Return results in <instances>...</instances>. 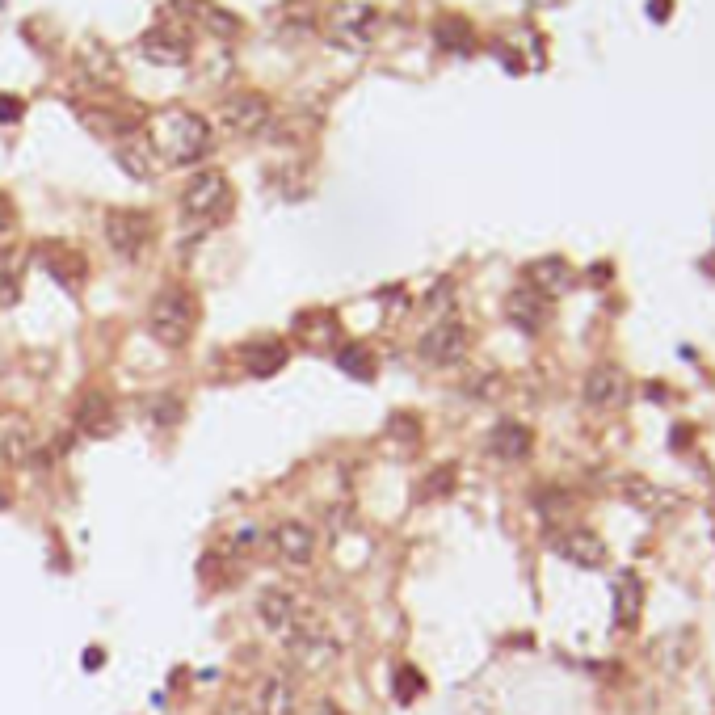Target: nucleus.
Segmentation results:
<instances>
[{
	"label": "nucleus",
	"mask_w": 715,
	"mask_h": 715,
	"mask_svg": "<svg viewBox=\"0 0 715 715\" xmlns=\"http://www.w3.org/2000/svg\"><path fill=\"white\" fill-rule=\"evenodd\" d=\"M143 139L152 143V152L160 156V165H177V169H186V165H198V160H207L211 152V122L194 114L190 106H165V110H156L148 118V131H143Z\"/></svg>",
	"instance_id": "f257e3e1"
},
{
	"label": "nucleus",
	"mask_w": 715,
	"mask_h": 715,
	"mask_svg": "<svg viewBox=\"0 0 715 715\" xmlns=\"http://www.w3.org/2000/svg\"><path fill=\"white\" fill-rule=\"evenodd\" d=\"M198 329V299L190 286H165L148 303V337L165 350H186Z\"/></svg>",
	"instance_id": "f03ea898"
},
{
	"label": "nucleus",
	"mask_w": 715,
	"mask_h": 715,
	"mask_svg": "<svg viewBox=\"0 0 715 715\" xmlns=\"http://www.w3.org/2000/svg\"><path fill=\"white\" fill-rule=\"evenodd\" d=\"M232 211H236L232 181L219 169H198L186 186H181V215L198 223V228H219V223L232 219Z\"/></svg>",
	"instance_id": "7ed1b4c3"
},
{
	"label": "nucleus",
	"mask_w": 715,
	"mask_h": 715,
	"mask_svg": "<svg viewBox=\"0 0 715 715\" xmlns=\"http://www.w3.org/2000/svg\"><path fill=\"white\" fill-rule=\"evenodd\" d=\"M282 648H286V657L295 661V669L299 673H312V678L329 673L341 661V640L320 619H312V615H303L291 631H286Z\"/></svg>",
	"instance_id": "20e7f679"
},
{
	"label": "nucleus",
	"mask_w": 715,
	"mask_h": 715,
	"mask_svg": "<svg viewBox=\"0 0 715 715\" xmlns=\"http://www.w3.org/2000/svg\"><path fill=\"white\" fill-rule=\"evenodd\" d=\"M101 236H106L114 257L139 261L156 240V219L148 211H135V207H110L106 215H101Z\"/></svg>",
	"instance_id": "39448f33"
},
{
	"label": "nucleus",
	"mask_w": 715,
	"mask_h": 715,
	"mask_svg": "<svg viewBox=\"0 0 715 715\" xmlns=\"http://www.w3.org/2000/svg\"><path fill=\"white\" fill-rule=\"evenodd\" d=\"M270 118H274L270 97L257 93V89H240V93H232V97L219 106L223 131L236 135V139H253V135H261L265 127H270Z\"/></svg>",
	"instance_id": "423d86ee"
},
{
	"label": "nucleus",
	"mask_w": 715,
	"mask_h": 715,
	"mask_svg": "<svg viewBox=\"0 0 715 715\" xmlns=\"http://www.w3.org/2000/svg\"><path fill=\"white\" fill-rule=\"evenodd\" d=\"M72 429L80 438H114L118 434V404L106 387H85L72 404Z\"/></svg>",
	"instance_id": "0eeeda50"
},
{
	"label": "nucleus",
	"mask_w": 715,
	"mask_h": 715,
	"mask_svg": "<svg viewBox=\"0 0 715 715\" xmlns=\"http://www.w3.org/2000/svg\"><path fill=\"white\" fill-rule=\"evenodd\" d=\"M43 451V438H38V425L26 413H13L5 408L0 413V463L5 467H30Z\"/></svg>",
	"instance_id": "6e6552de"
},
{
	"label": "nucleus",
	"mask_w": 715,
	"mask_h": 715,
	"mask_svg": "<svg viewBox=\"0 0 715 715\" xmlns=\"http://www.w3.org/2000/svg\"><path fill=\"white\" fill-rule=\"evenodd\" d=\"M30 261L43 274H51L59 286H68V291H80V282L89 278V261L80 257V249H72V244H64V240H38L30 249Z\"/></svg>",
	"instance_id": "1a4fd4ad"
},
{
	"label": "nucleus",
	"mask_w": 715,
	"mask_h": 715,
	"mask_svg": "<svg viewBox=\"0 0 715 715\" xmlns=\"http://www.w3.org/2000/svg\"><path fill=\"white\" fill-rule=\"evenodd\" d=\"M472 350V337H467V324L459 320H442L434 329H425L417 341V354L425 366H459Z\"/></svg>",
	"instance_id": "9d476101"
},
{
	"label": "nucleus",
	"mask_w": 715,
	"mask_h": 715,
	"mask_svg": "<svg viewBox=\"0 0 715 715\" xmlns=\"http://www.w3.org/2000/svg\"><path fill=\"white\" fill-rule=\"evenodd\" d=\"M139 55L156 68H186L194 59V38L181 26H152L139 34Z\"/></svg>",
	"instance_id": "9b49d317"
},
{
	"label": "nucleus",
	"mask_w": 715,
	"mask_h": 715,
	"mask_svg": "<svg viewBox=\"0 0 715 715\" xmlns=\"http://www.w3.org/2000/svg\"><path fill=\"white\" fill-rule=\"evenodd\" d=\"M308 610H303V602L291 594V589H282V585H270V589H261L257 594V623L270 631V636H286Z\"/></svg>",
	"instance_id": "f8f14e48"
},
{
	"label": "nucleus",
	"mask_w": 715,
	"mask_h": 715,
	"mask_svg": "<svg viewBox=\"0 0 715 715\" xmlns=\"http://www.w3.org/2000/svg\"><path fill=\"white\" fill-rule=\"evenodd\" d=\"M253 711L257 715H299V682L291 669H274L257 682L253 694Z\"/></svg>",
	"instance_id": "ddd939ff"
},
{
	"label": "nucleus",
	"mask_w": 715,
	"mask_h": 715,
	"mask_svg": "<svg viewBox=\"0 0 715 715\" xmlns=\"http://www.w3.org/2000/svg\"><path fill=\"white\" fill-rule=\"evenodd\" d=\"M236 362L253 379H270L291 362V345H286L282 337H249L244 345H236Z\"/></svg>",
	"instance_id": "4468645a"
},
{
	"label": "nucleus",
	"mask_w": 715,
	"mask_h": 715,
	"mask_svg": "<svg viewBox=\"0 0 715 715\" xmlns=\"http://www.w3.org/2000/svg\"><path fill=\"white\" fill-rule=\"evenodd\" d=\"M274 551H278V560L282 564H291V568H308L316 560V526L308 522H299V518H286L274 526Z\"/></svg>",
	"instance_id": "2eb2a0df"
},
{
	"label": "nucleus",
	"mask_w": 715,
	"mask_h": 715,
	"mask_svg": "<svg viewBox=\"0 0 715 715\" xmlns=\"http://www.w3.org/2000/svg\"><path fill=\"white\" fill-rule=\"evenodd\" d=\"M627 396H631V383H627V375L619 371V366H610V362H602V366H594V371L585 375V404L589 408H623L627 404Z\"/></svg>",
	"instance_id": "dca6fc26"
},
{
	"label": "nucleus",
	"mask_w": 715,
	"mask_h": 715,
	"mask_svg": "<svg viewBox=\"0 0 715 715\" xmlns=\"http://www.w3.org/2000/svg\"><path fill=\"white\" fill-rule=\"evenodd\" d=\"M505 320L514 324V329H522V333H539L543 324L551 320V299L526 282L505 299Z\"/></svg>",
	"instance_id": "f3484780"
},
{
	"label": "nucleus",
	"mask_w": 715,
	"mask_h": 715,
	"mask_svg": "<svg viewBox=\"0 0 715 715\" xmlns=\"http://www.w3.org/2000/svg\"><path fill=\"white\" fill-rule=\"evenodd\" d=\"M375 30H379V13L366 9V5H345V9H337V17H333L337 43H345L350 51H366V47H371Z\"/></svg>",
	"instance_id": "a211bd4d"
},
{
	"label": "nucleus",
	"mask_w": 715,
	"mask_h": 715,
	"mask_svg": "<svg viewBox=\"0 0 715 715\" xmlns=\"http://www.w3.org/2000/svg\"><path fill=\"white\" fill-rule=\"evenodd\" d=\"M551 547H556V556H564L577 568H602L610 560L606 543L594 535V530H564V535L551 539Z\"/></svg>",
	"instance_id": "6ab92c4d"
},
{
	"label": "nucleus",
	"mask_w": 715,
	"mask_h": 715,
	"mask_svg": "<svg viewBox=\"0 0 715 715\" xmlns=\"http://www.w3.org/2000/svg\"><path fill=\"white\" fill-rule=\"evenodd\" d=\"M530 446H535V434H530V425H522V421H497L493 429H488V451L505 463L526 459Z\"/></svg>",
	"instance_id": "aec40b11"
},
{
	"label": "nucleus",
	"mask_w": 715,
	"mask_h": 715,
	"mask_svg": "<svg viewBox=\"0 0 715 715\" xmlns=\"http://www.w3.org/2000/svg\"><path fill=\"white\" fill-rule=\"evenodd\" d=\"M26 291V253L5 244L0 249V308H17Z\"/></svg>",
	"instance_id": "412c9836"
},
{
	"label": "nucleus",
	"mask_w": 715,
	"mask_h": 715,
	"mask_svg": "<svg viewBox=\"0 0 715 715\" xmlns=\"http://www.w3.org/2000/svg\"><path fill=\"white\" fill-rule=\"evenodd\" d=\"M186 9H190V17H194V22L207 30L211 38H240V30H244L240 17L228 13L223 5H215V0H186Z\"/></svg>",
	"instance_id": "4be33fe9"
},
{
	"label": "nucleus",
	"mask_w": 715,
	"mask_h": 715,
	"mask_svg": "<svg viewBox=\"0 0 715 715\" xmlns=\"http://www.w3.org/2000/svg\"><path fill=\"white\" fill-rule=\"evenodd\" d=\"M114 160H118V165L122 169H127L135 181H152L156 173H160V156L152 152V143L148 139H122L118 143V148H114Z\"/></svg>",
	"instance_id": "5701e85b"
},
{
	"label": "nucleus",
	"mask_w": 715,
	"mask_h": 715,
	"mask_svg": "<svg viewBox=\"0 0 715 715\" xmlns=\"http://www.w3.org/2000/svg\"><path fill=\"white\" fill-rule=\"evenodd\" d=\"M80 122H85L89 131L106 135V139H122V135H135V127H139V118L122 114V110H114V106H80Z\"/></svg>",
	"instance_id": "b1692460"
},
{
	"label": "nucleus",
	"mask_w": 715,
	"mask_h": 715,
	"mask_svg": "<svg viewBox=\"0 0 715 715\" xmlns=\"http://www.w3.org/2000/svg\"><path fill=\"white\" fill-rule=\"evenodd\" d=\"M80 76L89 80L93 89H114L118 85V68H114V55L106 47L89 43L85 47V59H80Z\"/></svg>",
	"instance_id": "393cba45"
},
{
	"label": "nucleus",
	"mask_w": 715,
	"mask_h": 715,
	"mask_svg": "<svg viewBox=\"0 0 715 715\" xmlns=\"http://www.w3.org/2000/svg\"><path fill=\"white\" fill-rule=\"evenodd\" d=\"M375 354L366 350L362 341H341L337 345V371H345L350 379H358V383H371L375 379Z\"/></svg>",
	"instance_id": "a878e982"
},
{
	"label": "nucleus",
	"mask_w": 715,
	"mask_h": 715,
	"mask_svg": "<svg viewBox=\"0 0 715 715\" xmlns=\"http://www.w3.org/2000/svg\"><path fill=\"white\" fill-rule=\"evenodd\" d=\"M526 278H530V286H535V291H543L547 299H551V295H560V291H568V286H572V274H568V265H564L560 257L535 261V265L526 270Z\"/></svg>",
	"instance_id": "bb28decb"
},
{
	"label": "nucleus",
	"mask_w": 715,
	"mask_h": 715,
	"mask_svg": "<svg viewBox=\"0 0 715 715\" xmlns=\"http://www.w3.org/2000/svg\"><path fill=\"white\" fill-rule=\"evenodd\" d=\"M143 413H148V421L156 429H173L181 421V413H186V400L173 396V392H160V396H152L148 404H143Z\"/></svg>",
	"instance_id": "cd10ccee"
},
{
	"label": "nucleus",
	"mask_w": 715,
	"mask_h": 715,
	"mask_svg": "<svg viewBox=\"0 0 715 715\" xmlns=\"http://www.w3.org/2000/svg\"><path fill=\"white\" fill-rule=\"evenodd\" d=\"M434 34H438V47H446V51H472V26L455 13L442 17V22L434 26Z\"/></svg>",
	"instance_id": "c85d7f7f"
},
{
	"label": "nucleus",
	"mask_w": 715,
	"mask_h": 715,
	"mask_svg": "<svg viewBox=\"0 0 715 715\" xmlns=\"http://www.w3.org/2000/svg\"><path fill=\"white\" fill-rule=\"evenodd\" d=\"M636 615H640V581L627 572L619 581V627H631Z\"/></svg>",
	"instance_id": "c756f323"
},
{
	"label": "nucleus",
	"mask_w": 715,
	"mask_h": 715,
	"mask_svg": "<svg viewBox=\"0 0 715 715\" xmlns=\"http://www.w3.org/2000/svg\"><path fill=\"white\" fill-rule=\"evenodd\" d=\"M392 690H396V699L400 703H413L425 694V678L413 669V665H396V678H392Z\"/></svg>",
	"instance_id": "7c9ffc66"
},
{
	"label": "nucleus",
	"mask_w": 715,
	"mask_h": 715,
	"mask_svg": "<svg viewBox=\"0 0 715 715\" xmlns=\"http://www.w3.org/2000/svg\"><path fill=\"white\" fill-rule=\"evenodd\" d=\"M627 493L640 501V509H657V501H665V493H657V488L644 480H627Z\"/></svg>",
	"instance_id": "2f4dec72"
},
{
	"label": "nucleus",
	"mask_w": 715,
	"mask_h": 715,
	"mask_svg": "<svg viewBox=\"0 0 715 715\" xmlns=\"http://www.w3.org/2000/svg\"><path fill=\"white\" fill-rule=\"evenodd\" d=\"M451 484H455V467H438V472L429 476V484H425V497H434V493H451Z\"/></svg>",
	"instance_id": "473e14b6"
},
{
	"label": "nucleus",
	"mask_w": 715,
	"mask_h": 715,
	"mask_svg": "<svg viewBox=\"0 0 715 715\" xmlns=\"http://www.w3.org/2000/svg\"><path fill=\"white\" fill-rule=\"evenodd\" d=\"M26 114V101L22 97H0V122H17V118H22Z\"/></svg>",
	"instance_id": "72a5a7b5"
},
{
	"label": "nucleus",
	"mask_w": 715,
	"mask_h": 715,
	"mask_svg": "<svg viewBox=\"0 0 715 715\" xmlns=\"http://www.w3.org/2000/svg\"><path fill=\"white\" fill-rule=\"evenodd\" d=\"M215 715H257V711H253V703H249V699H223Z\"/></svg>",
	"instance_id": "f704fd0d"
},
{
	"label": "nucleus",
	"mask_w": 715,
	"mask_h": 715,
	"mask_svg": "<svg viewBox=\"0 0 715 715\" xmlns=\"http://www.w3.org/2000/svg\"><path fill=\"white\" fill-rule=\"evenodd\" d=\"M13 223V202H9V194H0V232H5Z\"/></svg>",
	"instance_id": "c9c22d12"
},
{
	"label": "nucleus",
	"mask_w": 715,
	"mask_h": 715,
	"mask_svg": "<svg viewBox=\"0 0 715 715\" xmlns=\"http://www.w3.org/2000/svg\"><path fill=\"white\" fill-rule=\"evenodd\" d=\"M101 665V648H89L85 652V669H97Z\"/></svg>",
	"instance_id": "e433bc0d"
},
{
	"label": "nucleus",
	"mask_w": 715,
	"mask_h": 715,
	"mask_svg": "<svg viewBox=\"0 0 715 715\" xmlns=\"http://www.w3.org/2000/svg\"><path fill=\"white\" fill-rule=\"evenodd\" d=\"M9 501H13V497H9V484L0 480V509H9Z\"/></svg>",
	"instance_id": "4c0bfd02"
},
{
	"label": "nucleus",
	"mask_w": 715,
	"mask_h": 715,
	"mask_svg": "<svg viewBox=\"0 0 715 715\" xmlns=\"http://www.w3.org/2000/svg\"><path fill=\"white\" fill-rule=\"evenodd\" d=\"M320 715H341V711H337L333 703H320Z\"/></svg>",
	"instance_id": "58836bf2"
}]
</instances>
